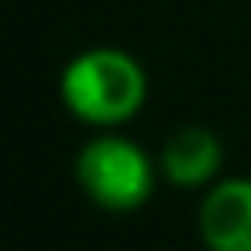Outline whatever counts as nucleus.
<instances>
[{
	"label": "nucleus",
	"instance_id": "obj_1",
	"mask_svg": "<svg viewBox=\"0 0 251 251\" xmlns=\"http://www.w3.org/2000/svg\"><path fill=\"white\" fill-rule=\"evenodd\" d=\"M62 103L93 127L131 121L148 97V76L124 49H86L62 69Z\"/></svg>",
	"mask_w": 251,
	"mask_h": 251
},
{
	"label": "nucleus",
	"instance_id": "obj_2",
	"mask_svg": "<svg viewBox=\"0 0 251 251\" xmlns=\"http://www.w3.org/2000/svg\"><path fill=\"white\" fill-rule=\"evenodd\" d=\"M76 179L97 206L127 213L148 203L155 189V165L138 141L121 134H100L79 151Z\"/></svg>",
	"mask_w": 251,
	"mask_h": 251
},
{
	"label": "nucleus",
	"instance_id": "obj_3",
	"mask_svg": "<svg viewBox=\"0 0 251 251\" xmlns=\"http://www.w3.org/2000/svg\"><path fill=\"white\" fill-rule=\"evenodd\" d=\"M200 234L210 251H251V179H224L206 193Z\"/></svg>",
	"mask_w": 251,
	"mask_h": 251
},
{
	"label": "nucleus",
	"instance_id": "obj_4",
	"mask_svg": "<svg viewBox=\"0 0 251 251\" xmlns=\"http://www.w3.org/2000/svg\"><path fill=\"white\" fill-rule=\"evenodd\" d=\"M224 162V148L220 138L206 127H182L169 138L165 151H162V169L165 179L176 186H206Z\"/></svg>",
	"mask_w": 251,
	"mask_h": 251
}]
</instances>
